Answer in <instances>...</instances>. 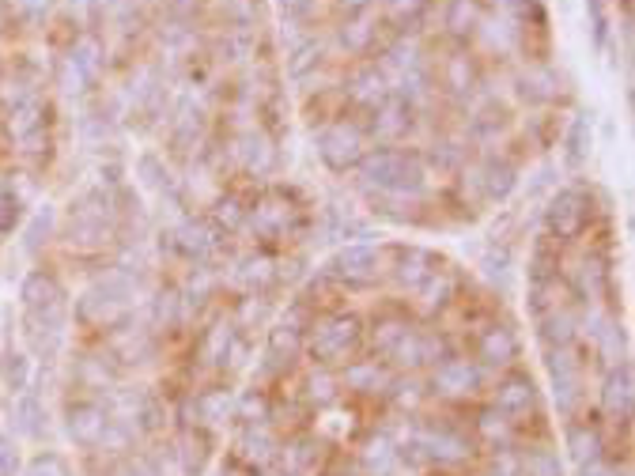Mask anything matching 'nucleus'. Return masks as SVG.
Returning <instances> with one entry per match:
<instances>
[{
  "instance_id": "nucleus-1",
  "label": "nucleus",
  "mask_w": 635,
  "mask_h": 476,
  "mask_svg": "<svg viewBox=\"0 0 635 476\" xmlns=\"http://www.w3.org/2000/svg\"><path fill=\"white\" fill-rule=\"evenodd\" d=\"M530 401H533V386H526L522 378L507 382V386L499 390V408H503V412H518V408H526Z\"/></svg>"
},
{
  "instance_id": "nucleus-2",
  "label": "nucleus",
  "mask_w": 635,
  "mask_h": 476,
  "mask_svg": "<svg viewBox=\"0 0 635 476\" xmlns=\"http://www.w3.org/2000/svg\"><path fill=\"white\" fill-rule=\"evenodd\" d=\"M605 401H609V408H613V412H628V401H632V393H628V371L613 374Z\"/></svg>"
},
{
  "instance_id": "nucleus-3",
  "label": "nucleus",
  "mask_w": 635,
  "mask_h": 476,
  "mask_svg": "<svg viewBox=\"0 0 635 476\" xmlns=\"http://www.w3.org/2000/svg\"><path fill=\"white\" fill-rule=\"evenodd\" d=\"M473 378H477V374L469 371L465 363H458V367H450V371H443V378H439V382L447 386V393H465L469 386H473Z\"/></svg>"
},
{
  "instance_id": "nucleus-4",
  "label": "nucleus",
  "mask_w": 635,
  "mask_h": 476,
  "mask_svg": "<svg viewBox=\"0 0 635 476\" xmlns=\"http://www.w3.org/2000/svg\"><path fill=\"white\" fill-rule=\"evenodd\" d=\"M571 450H575V458H579V461H586V454L594 458V454H598V435H594V431H579V427H575V431H571Z\"/></svg>"
},
{
  "instance_id": "nucleus-5",
  "label": "nucleus",
  "mask_w": 635,
  "mask_h": 476,
  "mask_svg": "<svg viewBox=\"0 0 635 476\" xmlns=\"http://www.w3.org/2000/svg\"><path fill=\"white\" fill-rule=\"evenodd\" d=\"M526 469H530V476H560V461L552 458V454H533L526 461Z\"/></svg>"
},
{
  "instance_id": "nucleus-6",
  "label": "nucleus",
  "mask_w": 635,
  "mask_h": 476,
  "mask_svg": "<svg viewBox=\"0 0 635 476\" xmlns=\"http://www.w3.org/2000/svg\"><path fill=\"white\" fill-rule=\"evenodd\" d=\"M27 476H65V465H61L57 458H38Z\"/></svg>"
},
{
  "instance_id": "nucleus-7",
  "label": "nucleus",
  "mask_w": 635,
  "mask_h": 476,
  "mask_svg": "<svg viewBox=\"0 0 635 476\" xmlns=\"http://www.w3.org/2000/svg\"><path fill=\"white\" fill-rule=\"evenodd\" d=\"M16 465H19V458H16V450H12V442L0 439V476H12L16 473Z\"/></svg>"
},
{
  "instance_id": "nucleus-8",
  "label": "nucleus",
  "mask_w": 635,
  "mask_h": 476,
  "mask_svg": "<svg viewBox=\"0 0 635 476\" xmlns=\"http://www.w3.org/2000/svg\"><path fill=\"white\" fill-rule=\"evenodd\" d=\"M583 476H609V473H605V469H601V465H590V469H586Z\"/></svg>"
}]
</instances>
